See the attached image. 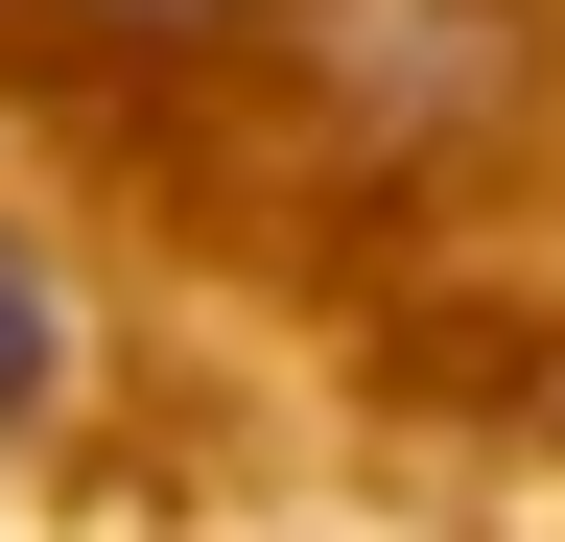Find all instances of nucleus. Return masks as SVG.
<instances>
[{"mask_svg":"<svg viewBox=\"0 0 565 542\" xmlns=\"http://www.w3.org/2000/svg\"><path fill=\"white\" fill-rule=\"evenodd\" d=\"M24 401H47V284L0 259V425H24Z\"/></svg>","mask_w":565,"mask_h":542,"instance_id":"obj_1","label":"nucleus"},{"mask_svg":"<svg viewBox=\"0 0 565 542\" xmlns=\"http://www.w3.org/2000/svg\"><path fill=\"white\" fill-rule=\"evenodd\" d=\"M95 24H212V0H95Z\"/></svg>","mask_w":565,"mask_h":542,"instance_id":"obj_2","label":"nucleus"}]
</instances>
